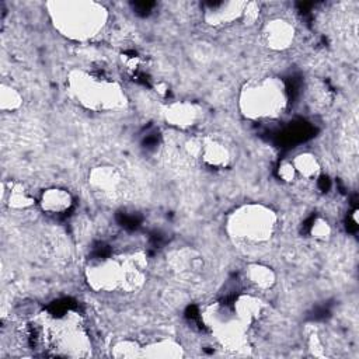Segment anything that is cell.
<instances>
[{"mask_svg": "<svg viewBox=\"0 0 359 359\" xmlns=\"http://www.w3.org/2000/svg\"><path fill=\"white\" fill-rule=\"evenodd\" d=\"M144 261L139 254L119 259L104 258L87 271L88 283L98 290H112L116 287L136 289L143 282Z\"/></svg>", "mask_w": 359, "mask_h": 359, "instance_id": "6da1fadb", "label": "cell"}, {"mask_svg": "<svg viewBox=\"0 0 359 359\" xmlns=\"http://www.w3.org/2000/svg\"><path fill=\"white\" fill-rule=\"evenodd\" d=\"M55 25L76 39H86L95 35L105 22V11L101 6L87 1L52 3Z\"/></svg>", "mask_w": 359, "mask_h": 359, "instance_id": "7a4b0ae2", "label": "cell"}, {"mask_svg": "<svg viewBox=\"0 0 359 359\" xmlns=\"http://www.w3.org/2000/svg\"><path fill=\"white\" fill-rule=\"evenodd\" d=\"M286 107V90L275 77L250 81L240 94L241 112L251 119L276 118Z\"/></svg>", "mask_w": 359, "mask_h": 359, "instance_id": "3957f363", "label": "cell"}, {"mask_svg": "<svg viewBox=\"0 0 359 359\" xmlns=\"http://www.w3.org/2000/svg\"><path fill=\"white\" fill-rule=\"evenodd\" d=\"M35 341L45 344L56 355L65 356H83L87 355L86 351L90 348L83 325L73 313H65V316L52 318L48 327L42 324L35 335Z\"/></svg>", "mask_w": 359, "mask_h": 359, "instance_id": "277c9868", "label": "cell"}, {"mask_svg": "<svg viewBox=\"0 0 359 359\" xmlns=\"http://www.w3.org/2000/svg\"><path fill=\"white\" fill-rule=\"evenodd\" d=\"M69 86L74 97L87 108L100 111L111 109L123 101L121 88L100 76L76 72L69 79Z\"/></svg>", "mask_w": 359, "mask_h": 359, "instance_id": "5b68a950", "label": "cell"}, {"mask_svg": "<svg viewBox=\"0 0 359 359\" xmlns=\"http://www.w3.org/2000/svg\"><path fill=\"white\" fill-rule=\"evenodd\" d=\"M273 212L262 205H247L237 209L229 219V231L233 237L250 243L268 240L275 229Z\"/></svg>", "mask_w": 359, "mask_h": 359, "instance_id": "8992f818", "label": "cell"}, {"mask_svg": "<svg viewBox=\"0 0 359 359\" xmlns=\"http://www.w3.org/2000/svg\"><path fill=\"white\" fill-rule=\"evenodd\" d=\"M264 36L273 49H285L293 41V28L282 20L272 21L266 25Z\"/></svg>", "mask_w": 359, "mask_h": 359, "instance_id": "52a82bcc", "label": "cell"}, {"mask_svg": "<svg viewBox=\"0 0 359 359\" xmlns=\"http://www.w3.org/2000/svg\"><path fill=\"white\" fill-rule=\"evenodd\" d=\"M199 156L206 164L212 167H224L230 160L229 150L216 140L202 142L199 147Z\"/></svg>", "mask_w": 359, "mask_h": 359, "instance_id": "ba28073f", "label": "cell"}, {"mask_svg": "<svg viewBox=\"0 0 359 359\" xmlns=\"http://www.w3.org/2000/svg\"><path fill=\"white\" fill-rule=\"evenodd\" d=\"M198 109L192 104H185V102H177L172 104L167 108L165 111V118L168 122L177 126H191L198 118Z\"/></svg>", "mask_w": 359, "mask_h": 359, "instance_id": "9c48e42d", "label": "cell"}, {"mask_svg": "<svg viewBox=\"0 0 359 359\" xmlns=\"http://www.w3.org/2000/svg\"><path fill=\"white\" fill-rule=\"evenodd\" d=\"M245 4L244 3H219L216 6H212L210 10H208L206 20L212 24L224 22L236 18L237 15L243 14Z\"/></svg>", "mask_w": 359, "mask_h": 359, "instance_id": "30bf717a", "label": "cell"}, {"mask_svg": "<svg viewBox=\"0 0 359 359\" xmlns=\"http://www.w3.org/2000/svg\"><path fill=\"white\" fill-rule=\"evenodd\" d=\"M72 203V198L69 195L67 191L65 189H48L46 192H43L42 199H41V205L45 210L52 212V213H59L66 210Z\"/></svg>", "mask_w": 359, "mask_h": 359, "instance_id": "8fae6325", "label": "cell"}, {"mask_svg": "<svg viewBox=\"0 0 359 359\" xmlns=\"http://www.w3.org/2000/svg\"><path fill=\"white\" fill-rule=\"evenodd\" d=\"M292 164L296 170V174L303 175L307 180L311 178H317L318 172H320V165L317 163V160L311 156V154H299L292 160Z\"/></svg>", "mask_w": 359, "mask_h": 359, "instance_id": "7c38bea8", "label": "cell"}, {"mask_svg": "<svg viewBox=\"0 0 359 359\" xmlns=\"http://www.w3.org/2000/svg\"><path fill=\"white\" fill-rule=\"evenodd\" d=\"M247 278L250 279L251 283L261 289H266L273 285L275 282V275L273 272L264 265H250L247 269Z\"/></svg>", "mask_w": 359, "mask_h": 359, "instance_id": "4fadbf2b", "label": "cell"}, {"mask_svg": "<svg viewBox=\"0 0 359 359\" xmlns=\"http://www.w3.org/2000/svg\"><path fill=\"white\" fill-rule=\"evenodd\" d=\"M112 355L118 358H137L142 356V348L136 342L123 341L114 346Z\"/></svg>", "mask_w": 359, "mask_h": 359, "instance_id": "5bb4252c", "label": "cell"}, {"mask_svg": "<svg viewBox=\"0 0 359 359\" xmlns=\"http://www.w3.org/2000/svg\"><path fill=\"white\" fill-rule=\"evenodd\" d=\"M20 94L7 86H1V93H0V107L3 111L7 109H14L20 105Z\"/></svg>", "mask_w": 359, "mask_h": 359, "instance_id": "9a60e30c", "label": "cell"}, {"mask_svg": "<svg viewBox=\"0 0 359 359\" xmlns=\"http://www.w3.org/2000/svg\"><path fill=\"white\" fill-rule=\"evenodd\" d=\"M279 175L285 181H293V178L296 177V170H294L292 161H285V163L280 164Z\"/></svg>", "mask_w": 359, "mask_h": 359, "instance_id": "2e32d148", "label": "cell"}, {"mask_svg": "<svg viewBox=\"0 0 359 359\" xmlns=\"http://www.w3.org/2000/svg\"><path fill=\"white\" fill-rule=\"evenodd\" d=\"M311 231H313V236H316L318 238H323V237H327L330 234V227H328L327 222L320 219V220L316 222V224L313 226Z\"/></svg>", "mask_w": 359, "mask_h": 359, "instance_id": "e0dca14e", "label": "cell"}]
</instances>
